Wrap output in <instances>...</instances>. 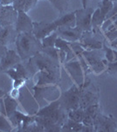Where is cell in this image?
I'll return each mask as SVG.
<instances>
[{
  "label": "cell",
  "instance_id": "1",
  "mask_svg": "<svg viewBox=\"0 0 117 132\" xmlns=\"http://www.w3.org/2000/svg\"><path fill=\"white\" fill-rule=\"evenodd\" d=\"M16 48L22 61L28 60L42 50L41 41L35 37L33 33H19L17 35Z\"/></svg>",
  "mask_w": 117,
  "mask_h": 132
},
{
  "label": "cell",
  "instance_id": "2",
  "mask_svg": "<svg viewBox=\"0 0 117 132\" xmlns=\"http://www.w3.org/2000/svg\"><path fill=\"white\" fill-rule=\"evenodd\" d=\"M82 56L88 62L93 73L101 74L104 71H106L108 62L105 58L102 48L101 50H84Z\"/></svg>",
  "mask_w": 117,
  "mask_h": 132
},
{
  "label": "cell",
  "instance_id": "3",
  "mask_svg": "<svg viewBox=\"0 0 117 132\" xmlns=\"http://www.w3.org/2000/svg\"><path fill=\"white\" fill-rule=\"evenodd\" d=\"M104 35L100 29L93 28L90 31H85L82 33L80 39V43L85 50H101L103 47Z\"/></svg>",
  "mask_w": 117,
  "mask_h": 132
},
{
  "label": "cell",
  "instance_id": "4",
  "mask_svg": "<svg viewBox=\"0 0 117 132\" xmlns=\"http://www.w3.org/2000/svg\"><path fill=\"white\" fill-rule=\"evenodd\" d=\"M80 87L73 84L68 90L65 91L59 97L60 105L66 111L80 108Z\"/></svg>",
  "mask_w": 117,
  "mask_h": 132
},
{
  "label": "cell",
  "instance_id": "5",
  "mask_svg": "<svg viewBox=\"0 0 117 132\" xmlns=\"http://www.w3.org/2000/svg\"><path fill=\"white\" fill-rule=\"evenodd\" d=\"M64 68L67 70V73L71 77L72 80L73 81V84L77 85L79 87H82L85 83V74L81 63H80L79 59L76 58L66 62L64 63Z\"/></svg>",
  "mask_w": 117,
  "mask_h": 132
},
{
  "label": "cell",
  "instance_id": "6",
  "mask_svg": "<svg viewBox=\"0 0 117 132\" xmlns=\"http://www.w3.org/2000/svg\"><path fill=\"white\" fill-rule=\"evenodd\" d=\"M33 93H34V98L38 101H41V100H47L52 102L59 100L61 95L58 85L45 86H35L33 87Z\"/></svg>",
  "mask_w": 117,
  "mask_h": 132
},
{
  "label": "cell",
  "instance_id": "7",
  "mask_svg": "<svg viewBox=\"0 0 117 132\" xmlns=\"http://www.w3.org/2000/svg\"><path fill=\"white\" fill-rule=\"evenodd\" d=\"M91 83L86 82L80 87V108L85 109L92 104L99 103V94L94 87L91 86Z\"/></svg>",
  "mask_w": 117,
  "mask_h": 132
},
{
  "label": "cell",
  "instance_id": "8",
  "mask_svg": "<svg viewBox=\"0 0 117 132\" xmlns=\"http://www.w3.org/2000/svg\"><path fill=\"white\" fill-rule=\"evenodd\" d=\"M93 11L94 10L92 7H82L79 10H76V27L81 29L83 32L92 30V15Z\"/></svg>",
  "mask_w": 117,
  "mask_h": 132
},
{
  "label": "cell",
  "instance_id": "9",
  "mask_svg": "<svg viewBox=\"0 0 117 132\" xmlns=\"http://www.w3.org/2000/svg\"><path fill=\"white\" fill-rule=\"evenodd\" d=\"M94 131L101 132H114L117 130V124L115 119L112 116H104L101 113H99L94 117L93 123Z\"/></svg>",
  "mask_w": 117,
  "mask_h": 132
},
{
  "label": "cell",
  "instance_id": "10",
  "mask_svg": "<svg viewBox=\"0 0 117 132\" xmlns=\"http://www.w3.org/2000/svg\"><path fill=\"white\" fill-rule=\"evenodd\" d=\"M61 78V72L54 71H39L34 75L36 80L35 86H52V85H58Z\"/></svg>",
  "mask_w": 117,
  "mask_h": 132
},
{
  "label": "cell",
  "instance_id": "11",
  "mask_svg": "<svg viewBox=\"0 0 117 132\" xmlns=\"http://www.w3.org/2000/svg\"><path fill=\"white\" fill-rule=\"evenodd\" d=\"M58 27L54 21H40L34 22L33 21V34L37 39L41 41L43 38L46 37L54 31L57 30Z\"/></svg>",
  "mask_w": 117,
  "mask_h": 132
},
{
  "label": "cell",
  "instance_id": "12",
  "mask_svg": "<svg viewBox=\"0 0 117 132\" xmlns=\"http://www.w3.org/2000/svg\"><path fill=\"white\" fill-rule=\"evenodd\" d=\"M18 12L12 5L0 6V27L15 26Z\"/></svg>",
  "mask_w": 117,
  "mask_h": 132
},
{
  "label": "cell",
  "instance_id": "13",
  "mask_svg": "<svg viewBox=\"0 0 117 132\" xmlns=\"http://www.w3.org/2000/svg\"><path fill=\"white\" fill-rule=\"evenodd\" d=\"M21 61H22V59L18 56L17 50L8 48L6 50L5 56L1 58V62H0V71H6L7 70L15 67L18 63H21Z\"/></svg>",
  "mask_w": 117,
  "mask_h": 132
},
{
  "label": "cell",
  "instance_id": "14",
  "mask_svg": "<svg viewBox=\"0 0 117 132\" xmlns=\"http://www.w3.org/2000/svg\"><path fill=\"white\" fill-rule=\"evenodd\" d=\"M18 34L19 33H33V21L28 16L26 12L19 11L18 13V19L15 24Z\"/></svg>",
  "mask_w": 117,
  "mask_h": 132
},
{
  "label": "cell",
  "instance_id": "15",
  "mask_svg": "<svg viewBox=\"0 0 117 132\" xmlns=\"http://www.w3.org/2000/svg\"><path fill=\"white\" fill-rule=\"evenodd\" d=\"M57 34L59 37L69 42H79L83 31L77 27H58Z\"/></svg>",
  "mask_w": 117,
  "mask_h": 132
},
{
  "label": "cell",
  "instance_id": "16",
  "mask_svg": "<svg viewBox=\"0 0 117 132\" xmlns=\"http://www.w3.org/2000/svg\"><path fill=\"white\" fill-rule=\"evenodd\" d=\"M17 32L15 26H10V27H0V42L6 48L13 42H16Z\"/></svg>",
  "mask_w": 117,
  "mask_h": 132
},
{
  "label": "cell",
  "instance_id": "17",
  "mask_svg": "<svg viewBox=\"0 0 117 132\" xmlns=\"http://www.w3.org/2000/svg\"><path fill=\"white\" fill-rule=\"evenodd\" d=\"M58 27H76L75 12L61 14L60 17L54 20Z\"/></svg>",
  "mask_w": 117,
  "mask_h": 132
},
{
  "label": "cell",
  "instance_id": "18",
  "mask_svg": "<svg viewBox=\"0 0 117 132\" xmlns=\"http://www.w3.org/2000/svg\"><path fill=\"white\" fill-rule=\"evenodd\" d=\"M3 102H4V107H5V116L8 118H10L17 111L18 102L17 101V99L12 97L9 94H5L3 97Z\"/></svg>",
  "mask_w": 117,
  "mask_h": 132
},
{
  "label": "cell",
  "instance_id": "19",
  "mask_svg": "<svg viewBox=\"0 0 117 132\" xmlns=\"http://www.w3.org/2000/svg\"><path fill=\"white\" fill-rule=\"evenodd\" d=\"M83 124L82 122H77L71 120L67 117V119L66 120V122L63 123V125L61 126V131H67V132H82L83 129Z\"/></svg>",
  "mask_w": 117,
  "mask_h": 132
},
{
  "label": "cell",
  "instance_id": "20",
  "mask_svg": "<svg viewBox=\"0 0 117 132\" xmlns=\"http://www.w3.org/2000/svg\"><path fill=\"white\" fill-rule=\"evenodd\" d=\"M5 73L7 74V75H9L10 78H12V80H13V88L19 89V87L22 86L23 85L25 84V82L26 81V80L15 70V68H12V69L7 70V71H5Z\"/></svg>",
  "mask_w": 117,
  "mask_h": 132
},
{
  "label": "cell",
  "instance_id": "21",
  "mask_svg": "<svg viewBox=\"0 0 117 132\" xmlns=\"http://www.w3.org/2000/svg\"><path fill=\"white\" fill-rule=\"evenodd\" d=\"M49 2L60 13V15L67 12L70 5V0H49Z\"/></svg>",
  "mask_w": 117,
  "mask_h": 132
},
{
  "label": "cell",
  "instance_id": "22",
  "mask_svg": "<svg viewBox=\"0 0 117 132\" xmlns=\"http://www.w3.org/2000/svg\"><path fill=\"white\" fill-rule=\"evenodd\" d=\"M114 5V1L113 0H101V2L99 4V9L101 11V15L103 20H106V17L109 13Z\"/></svg>",
  "mask_w": 117,
  "mask_h": 132
},
{
  "label": "cell",
  "instance_id": "23",
  "mask_svg": "<svg viewBox=\"0 0 117 132\" xmlns=\"http://www.w3.org/2000/svg\"><path fill=\"white\" fill-rule=\"evenodd\" d=\"M83 116H84V109L81 108H78L75 109L69 110L67 112V117L71 120L77 122H82Z\"/></svg>",
  "mask_w": 117,
  "mask_h": 132
},
{
  "label": "cell",
  "instance_id": "24",
  "mask_svg": "<svg viewBox=\"0 0 117 132\" xmlns=\"http://www.w3.org/2000/svg\"><path fill=\"white\" fill-rule=\"evenodd\" d=\"M59 37L58 34L56 31H54V33H52L51 35H49L46 37L43 38L41 40V44L43 48H51V47H54L55 42H56L57 38Z\"/></svg>",
  "mask_w": 117,
  "mask_h": 132
},
{
  "label": "cell",
  "instance_id": "25",
  "mask_svg": "<svg viewBox=\"0 0 117 132\" xmlns=\"http://www.w3.org/2000/svg\"><path fill=\"white\" fill-rule=\"evenodd\" d=\"M103 21L104 20H102L101 15V11H100L99 7H97L96 9L93 11V13L92 15V28L93 29L100 27Z\"/></svg>",
  "mask_w": 117,
  "mask_h": 132
},
{
  "label": "cell",
  "instance_id": "26",
  "mask_svg": "<svg viewBox=\"0 0 117 132\" xmlns=\"http://www.w3.org/2000/svg\"><path fill=\"white\" fill-rule=\"evenodd\" d=\"M70 43L71 42L66 41V40L62 39L61 37H59L57 38L56 40V42H55V45L54 47L58 50H65L66 52H68L69 50H70Z\"/></svg>",
  "mask_w": 117,
  "mask_h": 132
},
{
  "label": "cell",
  "instance_id": "27",
  "mask_svg": "<svg viewBox=\"0 0 117 132\" xmlns=\"http://www.w3.org/2000/svg\"><path fill=\"white\" fill-rule=\"evenodd\" d=\"M102 50L104 51V56H105V58L107 59V61L108 62V63H112V62H114V50H113V48L109 45H108L106 42L103 43Z\"/></svg>",
  "mask_w": 117,
  "mask_h": 132
},
{
  "label": "cell",
  "instance_id": "28",
  "mask_svg": "<svg viewBox=\"0 0 117 132\" xmlns=\"http://www.w3.org/2000/svg\"><path fill=\"white\" fill-rule=\"evenodd\" d=\"M103 35L106 42L108 41V42H111L117 39V28L115 27H114L113 28L108 29L106 32H104Z\"/></svg>",
  "mask_w": 117,
  "mask_h": 132
},
{
  "label": "cell",
  "instance_id": "29",
  "mask_svg": "<svg viewBox=\"0 0 117 132\" xmlns=\"http://www.w3.org/2000/svg\"><path fill=\"white\" fill-rule=\"evenodd\" d=\"M12 122H9L6 117L0 116V131H12Z\"/></svg>",
  "mask_w": 117,
  "mask_h": 132
},
{
  "label": "cell",
  "instance_id": "30",
  "mask_svg": "<svg viewBox=\"0 0 117 132\" xmlns=\"http://www.w3.org/2000/svg\"><path fill=\"white\" fill-rule=\"evenodd\" d=\"M42 52L46 54L54 60L59 61V50L55 47H51V48H42Z\"/></svg>",
  "mask_w": 117,
  "mask_h": 132
},
{
  "label": "cell",
  "instance_id": "31",
  "mask_svg": "<svg viewBox=\"0 0 117 132\" xmlns=\"http://www.w3.org/2000/svg\"><path fill=\"white\" fill-rule=\"evenodd\" d=\"M84 111L89 114H91L92 116L95 117L99 113H101V106H100L99 103L92 104V105L88 106V108H85Z\"/></svg>",
  "mask_w": 117,
  "mask_h": 132
},
{
  "label": "cell",
  "instance_id": "32",
  "mask_svg": "<svg viewBox=\"0 0 117 132\" xmlns=\"http://www.w3.org/2000/svg\"><path fill=\"white\" fill-rule=\"evenodd\" d=\"M82 123L86 126L93 127V123H94V117L92 116L91 114H88L84 111V116H83L82 119Z\"/></svg>",
  "mask_w": 117,
  "mask_h": 132
},
{
  "label": "cell",
  "instance_id": "33",
  "mask_svg": "<svg viewBox=\"0 0 117 132\" xmlns=\"http://www.w3.org/2000/svg\"><path fill=\"white\" fill-rule=\"evenodd\" d=\"M114 27V22L112 21L111 19H106V20L102 22V24L101 25L100 29H101L102 33H104V32H106L107 30H108V29L113 28Z\"/></svg>",
  "mask_w": 117,
  "mask_h": 132
},
{
  "label": "cell",
  "instance_id": "34",
  "mask_svg": "<svg viewBox=\"0 0 117 132\" xmlns=\"http://www.w3.org/2000/svg\"><path fill=\"white\" fill-rule=\"evenodd\" d=\"M108 73L113 76H117V61H114L112 63H108L107 69H106Z\"/></svg>",
  "mask_w": 117,
  "mask_h": 132
},
{
  "label": "cell",
  "instance_id": "35",
  "mask_svg": "<svg viewBox=\"0 0 117 132\" xmlns=\"http://www.w3.org/2000/svg\"><path fill=\"white\" fill-rule=\"evenodd\" d=\"M37 1H38V0H26V2H25V5L24 6V9H23V12H26V13H27L29 11H31L36 5Z\"/></svg>",
  "mask_w": 117,
  "mask_h": 132
},
{
  "label": "cell",
  "instance_id": "36",
  "mask_svg": "<svg viewBox=\"0 0 117 132\" xmlns=\"http://www.w3.org/2000/svg\"><path fill=\"white\" fill-rule=\"evenodd\" d=\"M25 2H26V0H14L13 4H12V6H13L14 9L17 10L18 12L23 11L24 6L25 5Z\"/></svg>",
  "mask_w": 117,
  "mask_h": 132
},
{
  "label": "cell",
  "instance_id": "37",
  "mask_svg": "<svg viewBox=\"0 0 117 132\" xmlns=\"http://www.w3.org/2000/svg\"><path fill=\"white\" fill-rule=\"evenodd\" d=\"M66 58H67V52L65 50H59V62L60 64H64L66 63Z\"/></svg>",
  "mask_w": 117,
  "mask_h": 132
},
{
  "label": "cell",
  "instance_id": "38",
  "mask_svg": "<svg viewBox=\"0 0 117 132\" xmlns=\"http://www.w3.org/2000/svg\"><path fill=\"white\" fill-rule=\"evenodd\" d=\"M115 14H117V1L115 2V3L114 2V5H113V8L111 9V11L109 12V13L108 14V16L106 17V19L111 18V17H113L114 15H115Z\"/></svg>",
  "mask_w": 117,
  "mask_h": 132
},
{
  "label": "cell",
  "instance_id": "39",
  "mask_svg": "<svg viewBox=\"0 0 117 132\" xmlns=\"http://www.w3.org/2000/svg\"><path fill=\"white\" fill-rule=\"evenodd\" d=\"M8 48H6L5 45H3V44L0 42V60H1V58L5 56V54L6 53V50H7Z\"/></svg>",
  "mask_w": 117,
  "mask_h": 132
},
{
  "label": "cell",
  "instance_id": "40",
  "mask_svg": "<svg viewBox=\"0 0 117 132\" xmlns=\"http://www.w3.org/2000/svg\"><path fill=\"white\" fill-rule=\"evenodd\" d=\"M14 0H0L1 5H12Z\"/></svg>",
  "mask_w": 117,
  "mask_h": 132
},
{
  "label": "cell",
  "instance_id": "41",
  "mask_svg": "<svg viewBox=\"0 0 117 132\" xmlns=\"http://www.w3.org/2000/svg\"><path fill=\"white\" fill-rule=\"evenodd\" d=\"M109 46L111 47L112 48H114V50H117V39L111 42H109Z\"/></svg>",
  "mask_w": 117,
  "mask_h": 132
},
{
  "label": "cell",
  "instance_id": "42",
  "mask_svg": "<svg viewBox=\"0 0 117 132\" xmlns=\"http://www.w3.org/2000/svg\"><path fill=\"white\" fill-rule=\"evenodd\" d=\"M5 94H7V92L0 88V99H3V97L5 96Z\"/></svg>",
  "mask_w": 117,
  "mask_h": 132
},
{
  "label": "cell",
  "instance_id": "43",
  "mask_svg": "<svg viewBox=\"0 0 117 132\" xmlns=\"http://www.w3.org/2000/svg\"><path fill=\"white\" fill-rule=\"evenodd\" d=\"M88 2H89V0H81L82 7H83V8L88 7Z\"/></svg>",
  "mask_w": 117,
  "mask_h": 132
},
{
  "label": "cell",
  "instance_id": "44",
  "mask_svg": "<svg viewBox=\"0 0 117 132\" xmlns=\"http://www.w3.org/2000/svg\"><path fill=\"white\" fill-rule=\"evenodd\" d=\"M114 61H117V50H114Z\"/></svg>",
  "mask_w": 117,
  "mask_h": 132
},
{
  "label": "cell",
  "instance_id": "45",
  "mask_svg": "<svg viewBox=\"0 0 117 132\" xmlns=\"http://www.w3.org/2000/svg\"><path fill=\"white\" fill-rule=\"evenodd\" d=\"M0 6H1V4H0Z\"/></svg>",
  "mask_w": 117,
  "mask_h": 132
}]
</instances>
